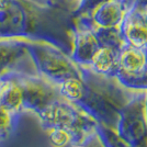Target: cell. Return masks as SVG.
Here are the masks:
<instances>
[{"label":"cell","mask_w":147,"mask_h":147,"mask_svg":"<svg viewBox=\"0 0 147 147\" xmlns=\"http://www.w3.org/2000/svg\"><path fill=\"white\" fill-rule=\"evenodd\" d=\"M117 70L126 76H141L147 70V47L125 44L119 52Z\"/></svg>","instance_id":"obj_6"},{"label":"cell","mask_w":147,"mask_h":147,"mask_svg":"<svg viewBox=\"0 0 147 147\" xmlns=\"http://www.w3.org/2000/svg\"><path fill=\"white\" fill-rule=\"evenodd\" d=\"M9 122H10L9 113L7 112L6 108L0 107V132L1 131H5L8 127Z\"/></svg>","instance_id":"obj_12"},{"label":"cell","mask_w":147,"mask_h":147,"mask_svg":"<svg viewBox=\"0 0 147 147\" xmlns=\"http://www.w3.org/2000/svg\"><path fill=\"white\" fill-rule=\"evenodd\" d=\"M70 1H71V2H74L76 10H79L80 7L82 6V3H84V1H85V0H70Z\"/></svg>","instance_id":"obj_13"},{"label":"cell","mask_w":147,"mask_h":147,"mask_svg":"<svg viewBox=\"0 0 147 147\" xmlns=\"http://www.w3.org/2000/svg\"><path fill=\"white\" fill-rule=\"evenodd\" d=\"M49 138L55 147H64L70 140L68 133L64 129H54L49 135Z\"/></svg>","instance_id":"obj_11"},{"label":"cell","mask_w":147,"mask_h":147,"mask_svg":"<svg viewBox=\"0 0 147 147\" xmlns=\"http://www.w3.org/2000/svg\"><path fill=\"white\" fill-rule=\"evenodd\" d=\"M22 92L23 97H25V100L36 105L45 103V101L49 100L52 96V92L49 88L41 85L40 82H29Z\"/></svg>","instance_id":"obj_8"},{"label":"cell","mask_w":147,"mask_h":147,"mask_svg":"<svg viewBox=\"0 0 147 147\" xmlns=\"http://www.w3.org/2000/svg\"><path fill=\"white\" fill-rule=\"evenodd\" d=\"M120 49L111 45H101L93 54L90 66L99 74H108L117 69Z\"/></svg>","instance_id":"obj_7"},{"label":"cell","mask_w":147,"mask_h":147,"mask_svg":"<svg viewBox=\"0 0 147 147\" xmlns=\"http://www.w3.org/2000/svg\"><path fill=\"white\" fill-rule=\"evenodd\" d=\"M0 96L2 97V102L5 105L16 109L20 105L22 99H23V92H22V89L17 84L8 82L6 86L2 88Z\"/></svg>","instance_id":"obj_9"},{"label":"cell","mask_w":147,"mask_h":147,"mask_svg":"<svg viewBox=\"0 0 147 147\" xmlns=\"http://www.w3.org/2000/svg\"><path fill=\"white\" fill-rule=\"evenodd\" d=\"M137 0H105L87 12L80 13L78 19L94 29H119L123 20Z\"/></svg>","instance_id":"obj_2"},{"label":"cell","mask_w":147,"mask_h":147,"mask_svg":"<svg viewBox=\"0 0 147 147\" xmlns=\"http://www.w3.org/2000/svg\"><path fill=\"white\" fill-rule=\"evenodd\" d=\"M84 87L78 77H68L61 82V92L70 99H80L82 97Z\"/></svg>","instance_id":"obj_10"},{"label":"cell","mask_w":147,"mask_h":147,"mask_svg":"<svg viewBox=\"0 0 147 147\" xmlns=\"http://www.w3.org/2000/svg\"><path fill=\"white\" fill-rule=\"evenodd\" d=\"M51 5L32 0H0V37H22L47 21Z\"/></svg>","instance_id":"obj_1"},{"label":"cell","mask_w":147,"mask_h":147,"mask_svg":"<svg viewBox=\"0 0 147 147\" xmlns=\"http://www.w3.org/2000/svg\"><path fill=\"white\" fill-rule=\"evenodd\" d=\"M142 8H143V10H144V13H145V16H146L147 18V3L145 5V6H141Z\"/></svg>","instance_id":"obj_14"},{"label":"cell","mask_w":147,"mask_h":147,"mask_svg":"<svg viewBox=\"0 0 147 147\" xmlns=\"http://www.w3.org/2000/svg\"><path fill=\"white\" fill-rule=\"evenodd\" d=\"M30 47L38 67L44 74L54 78H61L63 80L68 77H77L75 64L61 52H57L46 44L34 43Z\"/></svg>","instance_id":"obj_3"},{"label":"cell","mask_w":147,"mask_h":147,"mask_svg":"<svg viewBox=\"0 0 147 147\" xmlns=\"http://www.w3.org/2000/svg\"><path fill=\"white\" fill-rule=\"evenodd\" d=\"M120 31L125 44L135 47H147V18L137 2L127 12Z\"/></svg>","instance_id":"obj_4"},{"label":"cell","mask_w":147,"mask_h":147,"mask_svg":"<svg viewBox=\"0 0 147 147\" xmlns=\"http://www.w3.org/2000/svg\"><path fill=\"white\" fill-rule=\"evenodd\" d=\"M78 21L74 34V56L80 63L89 64L101 43L94 28L82 20Z\"/></svg>","instance_id":"obj_5"}]
</instances>
